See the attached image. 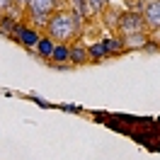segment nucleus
I'll list each match as a JSON object with an SVG mask.
<instances>
[{"label":"nucleus","mask_w":160,"mask_h":160,"mask_svg":"<svg viewBox=\"0 0 160 160\" xmlns=\"http://www.w3.org/2000/svg\"><path fill=\"white\" fill-rule=\"evenodd\" d=\"M143 27H146V22H143V17L141 15H124L119 20V29L124 37H131V34H141L143 32Z\"/></svg>","instance_id":"obj_2"},{"label":"nucleus","mask_w":160,"mask_h":160,"mask_svg":"<svg viewBox=\"0 0 160 160\" xmlns=\"http://www.w3.org/2000/svg\"><path fill=\"white\" fill-rule=\"evenodd\" d=\"M70 61H75V63H85V61H88V51L82 49L80 44L70 46Z\"/></svg>","instance_id":"obj_5"},{"label":"nucleus","mask_w":160,"mask_h":160,"mask_svg":"<svg viewBox=\"0 0 160 160\" xmlns=\"http://www.w3.org/2000/svg\"><path fill=\"white\" fill-rule=\"evenodd\" d=\"M51 56H53L56 61H70V49L61 44V46H56V49H53V53H51Z\"/></svg>","instance_id":"obj_7"},{"label":"nucleus","mask_w":160,"mask_h":160,"mask_svg":"<svg viewBox=\"0 0 160 160\" xmlns=\"http://www.w3.org/2000/svg\"><path fill=\"white\" fill-rule=\"evenodd\" d=\"M90 5L95 8V10H100L102 5H104V0H90Z\"/></svg>","instance_id":"obj_14"},{"label":"nucleus","mask_w":160,"mask_h":160,"mask_svg":"<svg viewBox=\"0 0 160 160\" xmlns=\"http://www.w3.org/2000/svg\"><path fill=\"white\" fill-rule=\"evenodd\" d=\"M143 22L153 27V29H160V0H150L143 10Z\"/></svg>","instance_id":"obj_3"},{"label":"nucleus","mask_w":160,"mask_h":160,"mask_svg":"<svg viewBox=\"0 0 160 160\" xmlns=\"http://www.w3.org/2000/svg\"><path fill=\"white\" fill-rule=\"evenodd\" d=\"M12 5H17V8H27L29 0H12Z\"/></svg>","instance_id":"obj_13"},{"label":"nucleus","mask_w":160,"mask_h":160,"mask_svg":"<svg viewBox=\"0 0 160 160\" xmlns=\"http://www.w3.org/2000/svg\"><path fill=\"white\" fill-rule=\"evenodd\" d=\"M104 49H107L104 44H97V46H92V49H90V53H92V56H102V53H104Z\"/></svg>","instance_id":"obj_10"},{"label":"nucleus","mask_w":160,"mask_h":160,"mask_svg":"<svg viewBox=\"0 0 160 160\" xmlns=\"http://www.w3.org/2000/svg\"><path fill=\"white\" fill-rule=\"evenodd\" d=\"M10 8H12V0H0V15H5Z\"/></svg>","instance_id":"obj_11"},{"label":"nucleus","mask_w":160,"mask_h":160,"mask_svg":"<svg viewBox=\"0 0 160 160\" xmlns=\"http://www.w3.org/2000/svg\"><path fill=\"white\" fill-rule=\"evenodd\" d=\"M56 8H58V0H29L27 5L29 15H53Z\"/></svg>","instance_id":"obj_4"},{"label":"nucleus","mask_w":160,"mask_h":160,"mask_svg":"<svg viewBox=\"0 0 160 160\" xmlns=\"http://www.w3.org/2000/svg\"><path fill=\"white\" fill-rule=\"evenodd\" d=\"M20 34H22V37H24V39H27V41H24V44H34V41H37V37H34L32 32H20Z\"/></svg>","instance_id":"obj_12"},{"label":"nucleus","mask_w":160,"mask_h":160,"mask_svg":"<svg viewBox=\"0 0 160 160\" xmlns=\"http://www.w3.org/2000/svg\"><path fill=\"white\" fill-rule=\"evenodd\" d=\"M0 20H2V15H0Z\"/></svg>","instance_id":"obj_15"},{"label":"nucleus","mask_w":160,"mask_h":160,"mask_svg":"<svg viewBox=\"0 0 160 160\" xmlns=\"http://www.w3.org/2000/svg\"><path fill=\"white\" fill-rule=\"evenodd\" d=\"M73 8H75V15H85L88 12V0H73Z\"/></svg>","instance_id":"obj_8"},{"label":"nucleus","mask_w":160,"mask_h":160,"mask_svg":"<svg viewBox=\"0 0 160 160\" xmlns=\"http://www.w3.org/2000/svg\"><path fill=\"white\" fill-rule=\"evenodd\" d=\"M39 51L44 53V56H51V53H53V46H51V41H41V44H39Z\"/></svg>","instance_id":"obj_9"},{"label":"nucleus","mask_w":160,"mask_h":160,"mask_svg":"<svg viewBox=\"0 0 160 160\" xmlns=\"http://www.w3.org/2000/svg\"><path fill=\"white\" fill-rule=\"evenodd\" d=\"M146 41H148V39H146V34L141 32V34H131V37H126V46L133 49V46H143Z\"/></svg>","instance_id":"obj_6"},{"label":"nucleus","mask_w":160,"mask_h":160,"mask_svg":"<svg viewBox=\"0 0 160 160\" xmlns=\"http://www.w3.org/2000/svg\"><path fill=\"white\" fill-rule=\"evenodd\" d=\"M80 24H82V17L75 15V12H53L49 17V24H46L49 39L63 44V41L73 39V37L78 34Z\"/></svg>","instance_id":"obj_1"}]
</instances>
